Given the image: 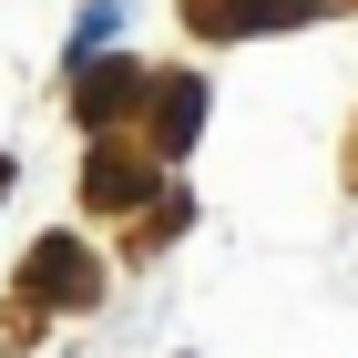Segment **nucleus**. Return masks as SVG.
<instances>
[{
  "mask_svg": "<svg viewBox=\"0 0 358 358\" xmlns=\"http://www.w3.org/2000/svg\"><path fill=\"white\" fill-rule=\"evenodd\" d=\"M134 103H143V72H134V62H92V72H83V92H72V113H83L92 134H103V123H123Z\"/></svg>",
  "mask_w": 358,
  "mask_h": 358,
  "instance_id": "obj_2",
  "label": "nucleus"
},
{
  "mask_svg": "<svg viewBox=\"0 0 358 358\" xmlns=\"http://www.w3.org/2000/svg\"><path fill=\"white\" fill-rule=\"evenodd\" d=\"M0 194H10V164H0Z\"/></svg>",
  "mask_w": 358,
  "mask_h": 358,
  "instance_id": "obj_6",
  "label": "nucleus"
},
{
  "mask_svg": "<svg viewBox=\"0 0 358 358\" xmlns=\"http://www.w3.org/2000/svg\"><path fill=\"white\" fill-rule=\"evenodd\" d=\"M21 276H31V297H62V307H83V297H92V256L72 246V236L31 246V266H21Z\"/></svg>",
  "mask_w": 358,
  "mask_h": 358,
  "instance_id": "obj_1",
  "label": "nucleus"
},
{
  "mask_svg": "<svg viewBox=\"0 0 358 358\" xmlns=\"http://www.w3.org/2000/svg\"><path fill=\"white\" fill-rule=\"evenodd\" d=\"M307 10H328V0H246V21L266 31V21H307Z\"/></svg>",
  "mask_w": 358,
  "mask_h": 358,
  "instance_id": "obj_5",
  "label": "nucleus"
},
{
  "mask_svg": "<svg viewBox=\"0 0 358 358\" xmlns=\"http://www.w3.org/2000/svg\"><path fill=\"white\" fill-rule=\"evenodd\" d=\"M194 113H205V72L154 83V154H185V143H194Z\"/></svg>",
  "mask_w": 358,
  "mask_h": 358,
  "instance_id": "obj_3",
  "label": "nucleus"
},
{
  "mask_svg": "<svg viewBox=\"0 0 358 358\" xmlns=\"http://www.w3.org/2000/svg\"><path fill=\"white\" fill-rule=\"evenodd\" d=\"M83 194L113 215V205H143V194H154V174H143L134 154H123V143H103V154H92V174H83Z\"/></svg>",
  "mask_w": 358,
  "mask_h": 358,
  "instance_id": "obj_4",
  "label": "nucleus"
}]
</instances>
